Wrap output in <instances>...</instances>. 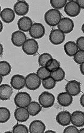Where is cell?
I'll return each mask as SVG.
<instances>
[{"mask_svg":"<svg viewBox=\"0 0 84 133\" xmlns=\"http://www.w3.org/2000/svg\"><path fill=\"white\" fill-rule=\"evenodd\" d=\"M10 84L13 89L20 90L25 87V77L22 75H15L11 78Z\"/></svg>","mask_w":84,"mask_h":133,"instance_id":"13","label":"cell"},{"mask_svg":"<svg viewBox=\"0 0 84 133\" xmlns=\"http://www.w3.org/2000/svg\"><path fill=\"white\" fill-rule=\"evenodd\" d=\"M39 103L44 108L52 107L55 101V98L54 95L47 91L42 92L38 98Z\"/></svg>","mask_w":84,"mask_h":133,"instance_id":"4","label":"cell"},{"mask_svg":"<svg viewBox=\"0 0 84 133\" xmlns=\"http://www.w3.org/2000/svg\"><path fill=\"white\" fill-rule=\"evenodd\" d=\"M14 116L18 122H24L29 120L30 114L26 107H18L15 111Z\"/></svg>","mask_w":84,"mask_h":133,"instance_id":"15","label":"cell"},{"mask_svg":"<svg viewBox=\"0 0 84 133\" xmlns=\"http://www.w3.org/2000/svg\"><path fill=\"white\" fill-rule=\"evenodd\" d=\"M45 34V28L41 23H33L29 30V35L34 39H41L44 36Z\"/></svg>","mask_w":84,"mask_h":133,"instance_id":"6","label":"cell"},{"mask_svg":"<svg viewBox=\"0 0 84 133\" xmlns=\"http://www.w3.org/2000/svg\"><path fill=\"white\" fill-rule=\"evenodd\" d=\"M76 45L78 48V49L82 50L83 51L84 50V37H79L77 41H76Z\"/></svg>","mask_w":84,"mask_h":133,"instance_id":"35","label":"cell"},{"mask_svg":"<svg viewBox=\"0 0 84 133\" xmlns=\"http://www.w3.org/2000/svg\"><path fill=\"white\" fill-rule=\"evenodd\" d=\"M46 130L45 124L41 120L33 121L30 124L29 131L30 133H44Z\"/></svg>","mask_w":84,"mask_h":133,"instance_id":"17","label":"cell"},{"mask_svg":"<svg viewBox=\"0 0 84 133\" xmlns=\"http://www.w3.org/2000/svg\"><path fill=\"white\" fill-rule=\"evenodd\" d=\"M13 9L18 16H24L29 11V4L25 1H18L15 4Z\"/></svg>","mask_w":84,"mask_h":133,"instance_id":"12","label":"cell"},{"mask_svg":"<svg viewBox=\"0 0 84 133\" xmlns=\"http://www.w3.org/2000/svg\"><path fill=\"white\" fill-rule=\"evenodd\" d=\"M1 12V5H0V12Z\"/></svg>","mask_w":84,"mask_h":133,"instance_id":"45","label":"cell"},{"mask_svg":"<svg viewBox=\"0 0 84 133\" xmlns=\"http://www.w3.org/2000/svg\"><path fill=\"white\" fill-rule=\"evenodd\" d=\"M81 8L75 1L67 2L64 6V12L71 17H75L80 12Z\"/></svg>","mask_w":84,"mask_h":133,"instance_id":"8","label":"cell"},{"mask_svg":"<svg viewBox=\"0 0 84 133\" xmlns=\"http://www.w3.org/2000/svg\"><path fill=\"white\" fill-rule=\"evenodd\" d=\"M80 72L81 73V74L82 75H83V73H84V63L81 64L80 65Z\"/></svg>","mask_w":84,"mask_h":133,"instance_id":"38","label":"cell"},{"mask_svg":"<svg viewBox=\"0 0 84 133\" xmlns=\"http://www.w3.org/2000/svg\"><path fill=\"white\" fill-rule=\"evenodd\" d=\"M45 133H56V131H53V130H50L46 131H45Z\"/></svg>","mask_w":84,"mask_h":133,"instance_id":"41","label":"cell"},{"mask_svg":"<svg viewBox=\"0 0 84 133\" xmlns=\"http://www.w3.org/2000/svg\"><path fill=\"white\" fill-rule=\"evenodd\" d=\"M75 2L78 4L81 9H84V0H77Z\"/></svg>","mask_w":84,"mask_h":133,"instance_id":"36","label":"cell"},{"mask_svg":"<svg viewBox=\"0 0 84 133\" xmlns=\"http://www.w3.org/2000/svg\"><path fill=\"white\" fill-rule=\"evenodd\" d=\"M45 67L50 71L52 72L61 67L60 62L56 59L52 58L46 64Z\"/></svg>","mask_w":84,"mask_h":133,"instance_id":"27","label":"cell"},{"mask_svg":"<svg viewBox=\"0 0 84 133\" xmlns=\"http://www.w3.org/2000/svg\"><path fill=\"white\" fill-rule=\"evenodd\" d=\"M11 71V66L6 61H0V75L6 76L10 74Z\"/></svg>","mask_w":84,"mask_h":133,"instance_id":"25","label":"cell"},{"mask_svg":"<svg viewBox=\"0 0 84 133\" xmlns=\"http://www.w3.org/2000/svg\"><path fill=\"white\" fill-rule=\"evenodd\" d=\"M13 94V88L7 84L0 85V100H9Z\"/></svg>","mask_w":84,"mask_h":133,"instance_id":"20","label":"cell"},{"mask_svg":"<svg viewBox=\"0 0 84 133\" xmlns=\"http://www.w3.org/2000/svg\"><path fill=\"white\" fill-rule=\"evenodd\" d=\"M68 1L67 0H50V3L51 6L54 9L59 10L64 8Z\"/></svg>","mask_w":84,"mask_h":133,"instance_id":"31","label":"cell"},{"mask_svg":"<svg viewBox=\"0 0 84 133\" xmlns=\"http://www.w3.org/2000/svg\"><path fill=\"white\" fill-rule=\"evenodd\" d=\"M64 49L66 55L69 56H73L78 51V48L74 41H69L65 44Z\"/></svg>","mask_w":84,"mask_h":133,"instance_id":"22","label":"cell"},{"mask_svg":"<svg viewBox=\"0 0 84 133\" xmlns=\"http://www.w3.org/2000/svg\"><path fill=\"white\" fill-rule=\"evenodd\" d=\"M0 17L3 22L9 24L12 23L15 18V13L13 9L10 8H6L0 12Z\"/></svg>","mask_w":84,"mask_h":133,"instance_id":"21","label":"cell"},{"mask_svg":"<svg viewBox=\"0 0 84 133\" xmlns=\"http://www.w3.org/2000/svg\"><path fill=\"white\" fill-rule=\"evenodd\" d=\"M73 59L77 64H81L84 63V51L78 50V51L73 56Z\"/></svg>","mask_w":84,"mask_h":133,"instance_id":"33","label":"cell"},{"mask_svg":"<svg viewBox=\"0 0 84 133\" xmlns=\"http://www.w3.org/2000/svg\"><path fill=\"white\" fill-rule=\"evenodd\" d=\"M3 53V45L0 44V56H1Z\"/></svg>","mask_w":84,"mask_h":133,"instance_id":"39","label":"cell"},{"mask_svg":"<svg viewBox=\"0 0 84 133\" xmlns=\"http://www.w3.org/2000/svg\"><path fill=\"white\" fill-rule=\"evenodd\" d=\"M2 80H3L2 76L1 75H0V85L1 84V83L2 82Z\"/></svg>","mask_w":84,"mask_h":133,"instance_id":"43","label":"cell"},{"mask_svg":"<svg viewBox=\"0 0 84 133\" xmlns=\"http://www.w3.org/2000/svg\"><path fill=\"white\" fill-rule=\"evenodd\" d=\"M53 58L51 54L48 53H44L43 54H41L38 59V63L39 64L41 67L45 66L47 63Z\"/></svg>","mask_w":84,"mask_h":133,"instance_id":"28","label":"cell"},{"mask_svg":"<svg viewBox=\"0 0 84 133\" xmlns=\"http://www.w3.org/2000/svg\"><path fill=\"white\" fill-rule=\"evenodd\" d=\"M61 18V12L56 9H50L45 14V21L46 24L50 26H57Z\"/></svg>","mask_w":84,"mask_h":133,"instance_id":"1","label":"cell"},{"mask_svg":"<svg viewBox=\"0 0 84 133\" xmlns=\"http://www.w3.org/2000/svg\"><path fill=\"white\" fill-rule=\"evenodd\" d=\"M32 24V20L27 16H23L17 22L18 28L19 31L22 32L29 31Z\"/></svg>","mask_w":84,"mask_h":133,"instance_id":"19","label":"cell"},{"mask_svg":"<svg viewBox=\"0 0 84 133\" xmlns=\"http://www.w3.org/2000/svg\"><path fill=\"white\" fill-rule=\"evenodd\" d=\"M23 51L27 55H34L39 50V44L34 39H28L22 46Z\"/></svg>","mask_w":84,"mask_h":133,"instance_id":"3","label":"cell"},{"mask_svg":"<svg viewBox=\"0 0 84 133\" xmlns=\"http://www.w3.org/2000/svg\"><path fill=\"white\" fill-rule=\"evenodd\" d=\"M12 132L13 133H28L29 129L24 124L17 123L12 128Z\"/></svg>","mask_w":84,"mask_h":133,"instance_id":"32","label":"cell"},{"mask_svg":"<svg viewBox=\"0 0 84 133\" xmlns=\"http://www.w3.org/2000/svg\"><path fill=\"white\" fill-rule=\"evenodd\" d=\"M57 122L62 126H69L71 123V113L67 111H61L56 115Z\"/></svg>","mask_w":84,"mask_h":133,"instance_id":"16","label":"cell"},{"mask_svg":"<svg viewBox=\"0 0 84 133\" xmlns=\"http://www.w3.org/2000/svg\"><path fill=\"white\" fill-rule=\"evenodd\" d=\"M41 79L35 73H30L25 77V87L32 91L38 89L41 85Z\"/></svg>","mask_w":84,"mask_h":133,"instance_id":"2","label":"cell"},{"mask_svg":"<svg viewBox=\"0 0 84 133\" xmlns=\"http://www.w3.org/2000/svg\"><path fill=\"white\" fill-rule=\"evenodd\" d=\"M80 103L82 107H84V95H82L80 99Z\"/></svg>","mask_w":84,"mask_h":133,"instance_id":"37","label":"cell"},{"mask_svg":"<svg viewBox=\"0 0 84 133\" xmlns=\"http://www.w3.org/2000/svg\"><path fill=\"white\" fill-rule=\"evenodd\" d=\"M74 26L73 21L70 18L64 17L61 18L57 24L58 29L64 34H68L71 32Z\"/></svg>","mask_w":84,"mask_h":133,"instance_id":"7","label":"cell"},{"mask_svg":"<svg viewBox=\"0 0 84 133\" xmlns=\"http://www.w3.org/2000/svg\"><path fill=\"white\" fill-rule=\"evenodd\" d=\"M79 133H84V128H82L79 130Z\"/></svg>","mask_w":84,"mask_h":133,"instance_id":"42","label":"cell"},{"mask_svg":"<svg viewBox=\"0 0 84 133\" xmlns=\"http://www.w3.org/2000/svg\"><path fill=\"white\" fill-rule=\"evenodd\" d=\"M50 73L51 72H50L45 66H43V67L41 66L37 70L36 74L40 79L44 80L50 77Z\"/></svg>","mask_w":84,"mask_h":133,"instance_id":"29","label":"cell"},{"mask_svg":"<svg viewBox=\"0 0 84 133\" xmlns=\"http://www.w3.org/2000/svg\"><path fill=\"white\" fill-rule=\"evenodd\" d=\"M27 37L25 33L20 31H16L11 35V40L12 44L18 47H22L27 39Z\"/></svg>","mask_w":84,"mask_h":133,"instance_id":"11","label":"cell"},{"mask_svg":"<svg viewBox=\"0 0 84 133\" xmlns=\"http://www.w3.org/2000/svg\"><path fill=\"white\" fill-rule=\"evenodd\" d=\"M50 77L54 79L55 82H61L65 78V72L62 68L60 67L51 72Z\"/></svg>","mask_w":84,"mask_h":133,"instance_id":"24","label":"cell"},{"mask_svg":"<svg viewBox=\"0 0 84 133\" xmlns=\"http://www.w3.org/2000/svg\"><path fill=\"white\" fill-rule=\"evenodd\" d=\"M81 30H82V31L83 32V24L82 25V29H81Z\"/></svg>","mask_w":84,"mask_h":133,"instance_id":"44","label":"cell"},{"mask_svg":"<svg viewBox=\"0 0 84 133\" xmlns=\"http://www.w3.org/2000/svg\"><path fill=\"white\" fill-rule=\"evenodd\" d=\"M56 82H55L51 77H49L42 81L43 87L46 90H52L54 89L56 86Z\"/></svg>","mask_w":84,"mask_h":133,"instance_id":"30","label":"cell"},{"mask_svg":"<svg viewBox=\"0 0 84 133\" xmlns=\"http://www.w3.org/2000/svg\"><path fill=\"white\" fill-rule=\"evenodd\" d=\"M71 122L77 127L84 126V113L80 111H75L71 114Z\"/></svg>","mask_w":84,"mask_h":133,"instance_id":"14","label":"cell"},{"mask_svg":"<svg viewBox=\"0 0 84 133\" xmlns=\"http://www.w3.org/2000/svg\"><path fill=\"white\" fill-rule=\"evenodd\" d=\"M11 113L6 107H0V123H5L10 119Z\"/></svg>","mask_w":84,"mask_h":133,"instance_id":"26","label":"cell"},{"mask_svg":"<svg viewBox=\"0 0 84 133\" xmlns=\"http://www.w3.org/2000/svg\"><path fill=\"white\" fill-rule=\"evenodd\" d=\"M3 29V25L1 21L0 20V33L2 31Z\"/></svg>","mask_w":84,"mask_h":133,"instance_id":"40","label":"cell"},{"mask_svg":"<svg viewBox=\"0 0 84 133\" xmlns=\"http://www.w3.org/2000/svg\"><path fill=\"white\" fill-rule=\"evenodd\" d=\"M26 107L30 115L32 116H36L42 110V106L37 102H31Z\"/></svg>","mask_w":84,"mask_h":133,"instance_id":"23","label":"cell"},{"mask_svg":"<svg viewBox=\"0 0 84 133\" xmlns=\"http://www.w3.org/2000/svg\"><path fill=\"white\" fill-rule=\"evenodd\" d=\"M64 133H79V130L77 129V127L73 125L69 126L66 127L64 131Z\"/></svg>","mask_w":84,"mask_h":133,"instance_id":"34","label":"cell"},{"mask_svg":"<svg viewBox=\"0 0 84 133\" xmlns=\"http://www.w3.org/2000/svg\"><path fill=\"white\" fill-rule=\"evenodd\" d=\"M31 97L26 92H19L17 94L14 98V102L18 107H26L31 102Z\"/></svg>","mask_w":84,"mask_h":133,"instance_id":"5","label":"cell"},{"mask_svg":"<svg viewBox=\"0 0 84 133\" xmlns=\"http://www.w3.org/2000/svg\"><path fill=\"white\" fill-rule=\"evenodd\" d=\"M49 41L54 45H58L62 44L65 39L64 33L58 29H54L50 33Z\"/></svg>","mask_w":84,"mask_h":133,"instance_id":"9","label":"cell"},{"mask_svg":"<svg viewBox=\"0 0 84 133\" xmlns=\"http://www.w3.org/2000/svg\"><path fill=\"white\" fill-rule=\"evenodd\" d=\"M66 92L72 96H76L81 92L80 83L75 80H72L68 82L65 85Z\"/></svg>","mask_w":84,"mask_h":133,"instance_id":"10","label":"cell"},{"mask_svg":"<svg viewBox=\"0 0 84 133\" xmlns=\"http://www.w3.org/2000/svg\"><path fill=\"white\" fill-rule=\"evenodd\" d=\"M57 102L63 107H68L73 102V97L66 92L60 93L57 97Z\"/></svg>","mask_w":84,"mask_h":133,"instance_id":"18","label":"cell"}]
</instances>
